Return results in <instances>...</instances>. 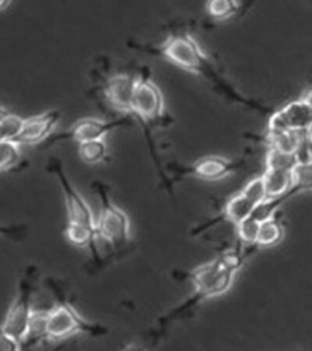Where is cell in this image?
<instances>
[{"label":"cell","instance_id":"1","mask_svg":"<svg viewBox=\"0 0 312 351\" xmlns=\"http://www.w3.org/2000/svg\"><path fill=\"white\" fill-rule=\"evenodd\" d=\"M255 250L256 249L254 247H250L249 250H230L221 254L210 263L200 265L192 271L175 272L177 280H189L192 283L194 293L178 306L160 317L156 327V335L163 337L170 326L180 318L192 313L202 302L216 296L224 295L230 291V287L235 283L237 274L244 266L248 256Z\"/></svg>","mask_w":312,"mask_h":351},{"label":"cell","instance_id":"2","mask_svg":"<svg viewBox=\"0 0 312 351\" xmlns=\"http://www.w3.org/2000/svg\"><path fill=\"white\" fill-rule=\"evenodd\" d=\"M143 50L149 54L164 58L165 60L169 61L172 65L177 66L178 69H182L184 71L203 77L217 89L219 94H222L225 98L230 99L233 103L243 105L263 115H267L269 112V108L266 105L261 104L255 99L248 98L241 92H238L236 88L219 73L213 61L210 60V58L204 53L202 47L189 33L171 36L164 43L147 47Z\"/></svg>","mask_w":312,"mask_h":351},{"label":"cell","instance_id":"3","mask_svg":"<svg viewBox=\"0 0 312 351\" xmlns=\"http://www.w3.org/2000/svg\"><path fill=\"white\" fill-rule=\"evenodd\" d=\"M132 116L141 121V123L144 127L145 137L148 141L155 167L158 169L165 188L172 193L173 182L171 181L164 167H161L159 156L156 154V149L152 141L154 127L161 126L164 125L165 121L167 120L166 111H165L164 95L161 93L160 88L149 77H137L133 103H132Z\"/></svg>","mask_w":312,"mask_h":351},{"label":"cell","instance_id":"4","mask_svg":"<svg viewBox=\"0 0 312 351\" xmlns=\"http://www.w3.org/2000/svg\"><path fill=\"white\" fill-rule=\"evenodd\" d=\"M92 189L100 202V216L97 221V233L110 247L123 252L131 244V223L126 213L111 200V188L106 183L95 181Z\"/></svg>","mask_w":312,"mask_h":351},{"label":"cell","instance_id":"5","mask_svg":"<svg viewBox=\"0 0 312 351\" xmlns=\"http://www.w3.org/2000/svg\"><path fill=\"white\" fill-rule=\"evenodd\" d=\"M40 315L44 339H66L75 335L104 337L109 333V329L103 324L83 318L65 298H59L53 308Z\"/></svg>","mask_w":312,"mask_h":351},{"label":"cell","instance_id":"6","mask_svg":"<svg viewBox=\"0 0 312 351\" xmlns=\"http://www.w3.org/2000/svg\"><path fill=\"white\" fill-rule=\"evenodd\" d=\"M37 269L34 266H29L17 285V294L11 304L5 319L1 328L5 330L8 335L21 344L25 338L27 337L28 330L32 324L33 316V294H34V282L37 276Z\"/></svg>","mask_w":312,"mask_h":351},{"label":"cell","instance_id":"7","mask_svg":"<svg viewBox=\"0 0 312 351\" xmlns=\"http://www.w3.org/2000/svg\"><path fill=\"white\" fill-rule=\"evenodd\" d=\"M243 166V160H232L219 155H208L189 165H167L165 171L166 173H171V181L172 178L180 180L184 177H194L204 181H217L241 170Z\"/></svg>","mask_w":312,"mask_h":351},{"label":"cell","instance_id":"8","mask_svg":"<svg viewBox=\"0 0 312 351\" xmlns=\"http://www.w3.org/2000/svg\"><path fill=\"white\" fill-rule=\"evenodd\" d=\"M47 170L59 182L64 197H65L66 211L69 215V221L78 222L82 225L97 228V221L94 219L93 213L89 208L86 199L81 195L76 186L72 184L71 180L66 175L64 164L59 158H50L47 165Z\"/></svg>","mask_w":312,"mask_h":351},{"label":"cell","instance_id":"9","mask_svg":"<svg viewBox=\"0 0 312 351\" xmlns=\"http://www.w3.org/2000/svg\"><path fill=\"white\" fill-rule=\"evenodd\" d=\"M131 115L126 117H120L115 120H100L93 117H86L82 120L77 121L76 123L67 131L55 134L45 141V145H51L54 143L61 141H73V142L83 143L95 139H104L105 136L110 132L115 131L121 127H128L132 125Z\"/></svg>","mask_w":312,"mask_h":351},{"label":"cell","instance_id":"10","mask_svg":"<svg viewBox=\"0 0 312 351\" xmlns=\"http://www.w3.org/2000/svg\"><path fill=\"white\" fill-rule=\"evenodd\" d=\"M312 127V100L309 95L296 99L274 111L269 119V132L307 133Z\"/></svg>","mask_w":312,"mask_h":351},{"label":"cell","instance_id":"11","mask_svg":"<svg viewBox=\"0 0 312 351\" xmlns=\"http://www.w3.org/2000/svg\"><path fill=\"white\" fill-rule=\"evenodd\" d=\"M312 192V161L302 160L293 170V183L283 197L267 199L255 208L252 216L259 221L274 217L283 204L302 193Z\"/></svg>","mask_w":312,"mask_h":351},{"label":"cell","instance_id":"12","mask_svg":"<svg viewBox=\"0 0 312 351\" xmlns=\"http://www.w3.org/2000/svg\"><path fill=\"white\" fill-rule=\"evenodd\" d=\"M60 116L59 110H48L43 114L25 119L21 132L14 141L20 145H34L48 141L60 121Z\"/></svg>","mask_w":312,"mask_h":351},{"label":"cell","instance_id":"13","mask_svg":"<svg viewBox=\"0 0 312 351\" xmlns=\"http://www.w3.org/2000/svg\"><path fill=\"white\" fill-rule=\"evenodd\" d=\"M137 77L115 75L110 77L104 87V95L111 108L132 116V103Z\"/></svg>","mask_w":312,"mask_h":351},{"label":"cell","instance_id":"14","mask_svg":"<svg viewBox=\"0 0 312 351\" xmlns=\"http://www.w3.org/2000/svg\"><path fill=\"white\" fill-rule=\"evenodd\" d=\"M256 208L255 204H252L244 194H237L233 197H230V200L226 203L224 208V213L219 215L216 219H210L205 225L199 226L197 230H194L195 234H199L200 232L208 230L213 226L217 225L219 222L227 221L233 225L237 226L241 223V221L248 219L249 216H252L254 210Z\"/></svg>","mask_w":312,"mask_h":351},{"label":"cell","instance_id":"15","mask_svg":"<svg viewBox=\"0 0 312 351\" xmlns=\"http://www.w3.org/2000/svg\"><path fill=\"white\" fill-rule=\"evenodd\" d=\"M263 141L269 148L276 149L280 153L300 155L307 141V133L296 131L267 132Z\"/></svg>","mask_w":312,"mask_h":351},{"label":"cell","instance_id":"16","mask_svg":"<svg viewBox=\"0 0 312 351\" xmlns=\"http://www.w3.org/2000/svg\"><path fill=\"white\" fill-rule=\"evenodd\" d=\"M65 233L67 239L71 241L72 244H75L77 247H89L95 255V258H98V252L95 249V241L98 238L97 228L82 225L78 222L67 221Z\"/></svg>","mask_w":312,"mask_h":351},{"label":"cell","instance_id":"17","mask_svg":"<svg viewBox=\"0 0 312 351\" xmlns=\"http://www.w3.org/2000/svg\"><path fill=\"white\" fill-rule=\"evenodd\" d=\"M263 177L269 199L283 197L293 183V171L265 170Z\"/></svg>","mask_w":312,"mask_h":351},{"label":"cell","instance_id":"18","mask_svg":"<svg viewBox=\"0 0 312 351\" xmlns=\"http://www.w3.org/2000/svg\"><path fill=\"white\" fill-rule=\"evenodd\" d=\"M285 237V228L276 217H269L261 221L259 230L256 249H267L280 244Z\"/></svg>","mask_w":312,"mask_h":351},{"label":"cell","instance_id":"19","mask_svg":"<svg viewBox=\"0 0 312 351\" xmlns=\"http://www.w3.org/2000/svg\"><path fill=\"white\" fill-rule=\"evenodd\" d=\"M78 155L86 164L97 165L108 159V147L104 139L78 143Z\"/></svg>","mask_w":312,"mask_h":351},{"label":"cell","instance_id":"20","mask_svg":"<svg viewBox=\"0 0 312 351\" xmlns=\"http://www.w3.org/2000/svg\"><path fill=\"white\" fill-rule=\"evenodd\" d=\"M300 161V155L280 153L276 149L269 148L266 153L265 165L266 170L293 171Z\"/></svg>","mask_w":312,"mask_h":351},{"label":"cell","instance_id":"21","mask_svg":"<svg viewBox=\"0 0 312 351\" xmlns=\"http://www.w3.org/2000/svg\"><path fill=\"white\" fill-rule=\"evenodd\" d=\"M241 9L238 0H208L206 11L208 16L216 21H225L237 15Z\"/></svg>","mask_w":312,"mask_h":351},{"label":"cell","instance_id":"22","mask_svg":"<svg viewBox=\"0 0 312 351\" xmlns=\"http://www.w3.org/2000/svg\"><path fill=\"white\" fill-rule=\"evenodd\" d=\"M23 121L25 119H22L21 116L0 108V141L15 139L21 132Z\"/></svg>","mask_w":312,"mask_h":351},{"label":"cell","instance_id":"23","mask_svg":"<svg viewBox=\"0 0 312 351\" xmlns=\"http://www.w3.org/2000/svg\"><path fill=\"white\" fill-rule=\"evenodd\" d=\"M20 147L14 139L0 141V172L11 170L19 165L21 160Z\"/></svg>","mask_w":312,"mask_h":351},{"label":"cell","instance_id":"24","mask_svg":"<svg viewBox=\"0 0 312 351\" xmlns=\"http://www.w3.org/2000/svg\"><path fill=\"white\" fill-rule=\"evenodd\" d=\"M261 221H259L254 216H249L248 219L241 221V223L236 226L237 236L239 241L245 247L256 249V241H258L259 230H260Z\"/></svg>","mask_w":312,"mask_h":351},{"label":"cell","instance_id":"25","mask_svg":"<svg viewBox=\"0 0 312 351\" xmlns=\"http://www.w3.org/2000/svg\"><path fill=\"white\" fill-rule=\"evenodd\" d=\"M241 193L244 194L256 206H259L260 204H263L265 200L269 199L263 176L256 177V178H254L252 181L248 182L245 186L241 189Z\"/></svg>","mask_w":312,"mask_h":351},{"label":"cell","instance_id":"26","mask_svg":"<svg viewBox=\"0 0 312 351\" xmlns=\"http://www.w3.org/2000/svg\"><path fill=\"white\" fill-rule=\"evenodd\" d=\"M26 233V226L0 225V237H6L10 239H20Z\"/></svg>","mask_w":312,"mask_h":351},{"label":"cell","instance_id":"27","mask_svg":"<svg viewBox=\"0 0 312 351\" xmlns=\"http://www.w3.org/2000/svg\"><path fill=\"white\" fill-rule=\"evenodd\" d=\"M21 344L10 335H8L5 330L0 328V350H20Z\"/></svg>","mask_w":312,"mask_h":351},{"label":"cell","instance_id":"28","mask_svg":"<svg viewBox=\"0 0 312 351\" xmlns=\"http://www.w3.org/2000/svg\"><path fill=\"white\" fill-rule=\"evenodd\" d=\"M304 155V158H300L302 160H310L312 161V141L311 139H307L305 141L304 144V148H302V153L300 155Z\"/></svg>","mask_w":312,"mask_h":351},{"label":"cell","instance_id":"29","mask_svg":"<svg viewBox=\"0 0 312 351\" xmlns=\"http://www.w3.org/2000/svg\"><path fill=\"white\" fill-rule=\"evenodd\" d=\"M10 3L11 0H0V11L5 10Z\"/></svg>","mask_w":312,"mask_h":351},{"label":"cell","instance_id":"30","mask_svg":"<svg viewBox=\"0 0 312 351\" xmlns=\"http://www.w3.org/2000/svg\"><path fill=\"white\" fill-rule=\"evenodd\" d=\"M307 139H311L312 141V127L307 132Z\"/></svg>","mask_w":312,"mask_h":351}]
</instances>
